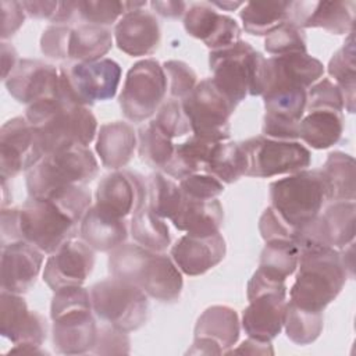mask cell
<instances>
[{"label":"cell","mask_w":356,"mask_h":356,"mask_svg":"<svg viewBox=\"0 0 356 356\" xmlns=\"http://www.w3.org/2000/svg\"><path fill=\"white\" fill-rule=\"evenodd\" d=\"M99 172L93 152L75 146L46 154L26 171L28 195L50 200L72 218H81L92 204V193L86 188Z\"/></svg>","instance_id":"6da1fadb"},{"label":"cell","mask_w":356,"mask_h":356,"mask_svg":"<svg viewBox=\"0 0 356 356\" xmlns=\"http://www.w3.org/2000/svg\"><path fill=\"white\" fill-rule=\"evenodd\" d=\"M25 118L36 131L44 156L75 146L88 147L97 134V120L89 107L57 96L29 104Z\"/></svg>","instance_id":"7a4b0ae2"},{"label":"cell","mask_w":356,"mask_h":356,"mask_svg":"<svg viewBox=\"0 0 356 356\" xmlns=\"http://www.w3.org/2000/svg\"><path fill=\"white\" fill-rule=\"evenodd\" d=\"M108 271L111 277L139 286L160 302H175L184 286L181 270L170 256L138 243H122L110 250Z\"/></svg>","instance_id":"3957f363"},{"label":"cell","mask_w":356,"mask_h":356,"mask_svg":"<svg viewBox=\"0 0 356 356\" xmlns=\"http://www.w3.org/2000/svg\"><path fill=\"white\" fill-rule=\"evenodd\" d=\"M348 278L349 273L339 249H300L298 273L289 289L288 303L307 312L323 313L339 295Z\"/></svg>","instance_id":"277c9868"},{"label":"cell","mask_w":356,"mask_h":356,"mask_svg":"<svg viewBox=\"0 0 356 356\" xmlns=\"http://www.w3.org/2000/svg\"><path fill=\"white\" fill-rule=\"evenodd\" d=\"M264 65L266 57L245 40L209 54V68L214 85L235 106L248 95H263Z\"/></svg>","instance_id":"5b68a950"},{"label":"cell","mask_w":356,"mask_h":356,"mask_svg":"<svg viewBox=\"0 0 356 356\" xmlns=\"http://www.w3.org/2000/svg\"><path fill=\"white\" fill-rule=\"evenodd\" d=\"M268 192L270 206L296 234L330 202L328 188L320 168H306L277 179L270 184Z\"/></svg>","instance_id":"8992f818"},{"label":"cell","mask_w":356,"mask_h":356,"mask_svg":"<svg viewBox=\"0 0 356 356\" xmlns=\"http://www.w3.org/2000/svg\"><path fill=\"white\" fill-rule=\"evenodd\" d=\"M120 81L121 67L111 58L63 64L58 68L57 97L89 107L113 99Z\"/></svg>","instance_id":"52a82bcc"},{"label":"cell","mask_w":356,"mask_h":356,"mask_svg":"<svg viewBox=\"0 0 356 356\" xmlns=\"http://www.w3.org/2000/svg\"><path fill=\"white\" fill-rule=\"evenodd\" d=\"M89 293L96 317L118 330L136 331L149 318L147 295L128 281L107 278L93 284Z\"/></svg>","instance_id":"ba28073f"},{"label":"cell","mask_w":356,"mask_h":356,"mask_svg":"<svg viewBox=\"0 0 356 356\" xmlns=\"http://www.w3.org/2000/svg\"><path fill=\"white\" fill-rule=\"evenodd\" d=\"M19 239L44 254L54 253L78 234V222L50 200L28 197L18 207Z\"/></svg>","instance_id":"9c48e42d"},{"label":"cell","mask_w":356,"mask_h":356,"mask_svg":"<svg viewBox=\"0 0 356 356\" xmlns=\"http://www.w3.org/2000/svg\"><path fill=\"white\" fill-rule=\"evenodd\" d=\"M165 93L167 78L163 65L154 58H145L128 70L118 103L127 120L143 122L157 113Z\"/></svg>","instance_id":"30bf717a"},{"label":"cell","mask_w":356,"mask_h":356,"mask_svg":"<svg viewBox=\"0 0 356 356\" xmlns=\"http://www.w3.org/2000/svg\"><path fill=\"white\" fill-rule=\"evenodd\" d=\"M181 103L193 135L211 142L229 139V118L236 106L214 85L211 78L197 82Z\"/></svg>","instance_id":"8fae6325"},{"label":"cell","mask_w":356,"mask_h":356,"mask_svg":"<svg viewBox=\"0 0 356 356\" xmlns=\"http://www.w3.org/2000/svg\"><path fill=\"white\" fill-rule=\"evenodd\" d=\"M248 156V177L270 178L306 170L312 163L310 150L298 140H280L264 135L242 140Z\"/></svg>","instance_id":"7c38bea8"},{"label":"cell","mask_w":356,"mask_h":356,"mask_svg":"<svg viewBox=\"0 0 356 356\" xmlns=\"http://www.w3.org/2000/svg\"><path fill=\"white\" fill-rule=\"evenodd\" d=\"M355 211V200L332 202L298 231L295 243L299 250L306 248L342 249L353 242Z\"/></svg>","instance_id":"4fadbf2b"},{"label":"cell","mask_w":356,"mask_h":356,"mask_svg":"<svg viewBox=\"0 0 356 356\" xmlns=\"http://www.w3.org/2000/svg\"><path fill=\"white\" fill-rule=\"evenodd\" d=\"M44 157L36 131L25 117H14L0 128V174L8 181L29 171Z\"/></svg>","instance_id":"5bb4252c"},{"label":"cell","mask_w":356,"mask_h":356,"mask_svg":"<svg viewBox=\"0 0 356 356\" xmlns=\"http://www.w3.org/2000/svg\"><path fill=\"white\" fill-rule=\"evenodd\" d=\"M147 204V184L143 175L115 170L104 175L96 189L95 206L114 217L127 218Z\"/></svg>","instance_id":"9a60e30c"},{"label":"cell","mask_w":356,"mask_h":356,"mask_svg":"<svg viewBox=\"0 0 356 356\" xmlns=\"http://www.w3.org/2000/svg\"><path fill=\"white\" fill-rule=\"evenodd\" d=\"M241 323L235 309L222 305L207 307L197 318L188 353L225 355L239 339Z\"/></svg>","instance_id":"2e32d148"},{"label":"cell","mask_w":356,"mask_h":356,"mask_svg":"<svg viewBox=\"0 0 356 356\" xmlns=\"http://www.w3.org/2000/svg\"><path fill=\"white\" fill-rule=\"evenodd\" d=\"M306 89H274L263 95V135L280 140L299 139V122L306 113Z\"/></svg>","instance_id":"e0dca14e"},{"label":"cell","mask_w":356,"mask_h":356,"mask_svg":"<svg viewBox=\"0 0 356 356\" xmlns=\"http://www.w3.org/2000/svg\"><path fill=\"white\" fill-rule=\"evenodd\" d=\"M0 334L14 345L42 346L47 338V323L40 313L28 309L21 295L1 291Z\"/></svg>","instance_id":"ac0fdd59"},{"label":"cell","mask_w":356,"mask_h":356,"mask_svg":"<svg viewBox=\"0 0 356 356\" xmlns=\"http://www.w3.org/2000/svg\"><path fill=\"white\" fill-rule=\"evenodd\" d=\"M95 266V250L82 239H71L49 256L43 270V281L51 291L82 285Z\"/></svg>","instance_id":"d6986e66"},{"label":"cell","mask_w":356,"mask_h":356,"mask_svg":"<svg viewBox=\"0 0 356 356\" xmlns=\"http://www.w3.org/2000/svg\"><path fill=\"white\" fill-rule=\"evenodd\" d=\"M324 74V65L307 53L266 58L263 95L274 89H309ZM261 95V96H263Z\"/></svg>","instance_id":"ffe728a7"},{"label":"cell","mask_w":356,"mask_h":356,"mask_svg":"<svg viewBox=\"0 0 356 356\" xmlns=\"http://www.w3.org/2000/svg\"><path fill=\"white\" fill-rule=\"evenodd\" d=\"M186 33L202 40L211 51L225 49L241 40V26L229 15L220 14L207 3H195L184 14Z\"/></svg>","instance_id":"44dd1931"},{"label":"cell","mask_w":356,"mask_h":356,"mask_svg":"<svg viewBox=\"0 0 356 356\" xmlns=\"http://www.w3.org/2000/svg\"><path fill=\"white\" fill-rule=\"evenodd\" d=\"M4 83L8 93L17 102L29 106L57 96L58 70L40 60L22 58Z\"/></svg>","instance_id":"7402d4cb"},{"label":"cell","mask_w":356,"mask_h":356,"mask_svg":"<svg viewBox=\"0 0 356 356\" xmlns=\"http://www.w3.org/2000/svg\"><path fill=\"white\" fill-rule=\"evenodd\" d=\"M43 252L25 241L1 246V291L25 293L36 282L42 270Z\"/></svg>","instance_id":"603a6c76"},{"label":"cell","mask_w":356,"mask_h":356,"mask_svg":"<svg viewBox=\"0 0 356 356\" xmlns=\"http://www.w3.org/2000/svg\"><path fill=\"white\" fill-rule=\"evenodd\" d=\"M225 253L227 243L220 232L206 236L185 234L171 248V259L181 273L191 277L216 267L224 260Z\"/></svg>","instance_id":"cb8c5ba5"},{"label":"cell","mask_w":356,"mask_h":356,"mask_svg":"<svg viewBox=\"0 0 356 356\" xmlns=\"http://www.w3.org/2000/svg\"><path fill=\"white\" fill-rule=\"evenodd\" d=\"M114 40L117 47L128 56L153 54L161 40L159 21L143 8L128 11L115 24Z\"/></svg>","instance_id":"d4e9b609"},{"label":"cell","mask_w":356,"mask_h":356,"mask_svg":"<svg viewBox=\"0 0 356 356\" xmlns=\"http://www.w3.org/2000/svg\"><path fill=\"white\" fill-rule=\"evenodd\" d=\"M355 1H293L291 21L303 28H323L334 35L353 31Z\"/></svg>","instance_id":"484cf974"},{"label":"cell","mask_w":356,"mask_h":356,"mask_svg":"<svg viewBox=\"0 0 356 356\" xmlns=\"http://www.w3.org/2000/svg\"><path fill=\"white\" fill-rule=\"evenodd\" d=\"M288 292H267L249 300L242 313V328L248 337L271 342L284 328Z\"/></svg>","instance_id":"4316f807"},{"label":"cell","mask_w":356,"mask_h":356,"mask_svg":"<svg viewBox=\"0 0 356 356\" xmlns=\"http://www.w3.org/2000/svg\"><path fill=\"white\" fill-rule=\"evenodd\" d=\"M93 314V309H78L51 318L54 349L63 355L90 352L97 337V324Z\"/></svg>","instance_id":"83f0119b"},{"label":"cell","mask_w":356,"mask_h":356,"mask_svg":"<svg viewBox=\"0 0 356 356\" xmlns=\"http://www.w3.org/2000/svg\"><path fill=\"white\" fill-rule=\"evenodd\" d=\"M78 234L93 250L110 252L125 242L128 225L125 218L114 217L92 204L79 221Z\"/></svg>","instance_id":"f1b7e54d"},{"label":"cell","mask_w":356,"mask_h":356,"mask_svg":"<svg viewBox=\"0 0 356 356\" xmlns=\"http://www.w3.org/2000/svg\"><path fill=\"white\" fill-rule=\"evenodd\" d=\"M136 146V132L125 121L106 122L97 131L96 152L106 168L120 170L125 167L132 160Z\"/></svg>","instance_id":"f546056e"},{"label":"cell","mask_w":356,"mask_h":356,"mask_svg":"<svg viewBox=\"0 0 356 356\" xmlns=\"http://www.w3.org/2000/svg\"><path fill=\"white\" fill-rule=\"evenodd\" d=\"M224 221V209L218 199L195 200L184 195V203L178 214L171 220L172 225L191 235H213L220 232Z\"/></svg>","instance_id":"4dcf8cb0"},{"label":"cell","mask_w":356,"mask_h":356,"mask_svg":"<svg viewBox=\"0 0 356 356\" xmlns=\"http://www.w3.org/2000/svg\"><path fill=\"white\" fill-rule=\"evenodd\" d=\"M299 138L313 149L337 145L343 134V115L334 110L307 111L299 122Z\"/></svg>","instance_id":"1f68e13d"},{"label":"cell","mask_w":356,"mask_h":356,"mask_svg":"<svg viewBox=\"0 0 356 356\" xmlns=\"http://www.w3.org/2000/svg\"><path fill=\"white\" fill-rule=\"evenodd\" d=\"M113 46V35L107 26L79 24L71 28L68 40V60L92 63L102 60Z\"/></svg>","instance_id":"d6a6232c"},{"label":"cell","mask_w":356,"mask_h":356,"mask_svg":"<svg viewBox=\"0 0 356 356\" xmlns=\"http://www.w3.org/2000/svg\"><path fill=\"white\" fill-rule=\"evenodd\" d=\"M293 1H249L239 11L245 32L267 36L284 22L291 21Z\"/></svg>","instance_id":"836d02e7"},{"label":"cell","mask_w":356,"mask_h":356,"mask_svg":"<svg viewBox=\"0 0 356 356\" xmlns=\"http://www.w3.org/2000/svg\"><path fill=\"white\" fill-rule=\"evenodd\" d=\"M216 143L218 142L206 140L196 135L189 136L182 143L175 145L174 154L163 168V172L179 181L191 174L203 172Z\"/></svg>","instance_id":"e575fe53"},{"label":"cell","mask_w":356,"mask_h":356,"mask_svg":"<svg viewBox=\"0 0 356 356\" xmlns=\"http://www.w3.org/2000/svg\"><path fill=\"white\" fill-rule=\"evenodd\" d=\"M328 188L330 202H352L356 196L355 159L343 152H331L320 168Z\"/></svg>","instance_id":"d590c367"},{"label":"cell","mask_w":356,"mask_h":356,"mask_svg":"<svg viewBox=\"0 0 356 356\" xmlns=\"http://www.w3.org/2000/svg\"><path fill=\"white\" fill-rule=\"evenodd\" d=\"M203 172L216 177L222 184H234L248 172V156L241 142L216 143Z\"/></svg>","instance_id":"8d00e7d4"},{"label":"cell","mask_w":356,"mask_h":356,"mask_svg":"<svg viewBox=\"0 0 356 356\" xmlns=\"http://www.w3.org/2000/svg\"><path fill=\"white\" fill-rule=\"evenodd\" d=\"M328 74L335 79V85L343 96V107L348 113H355V89H356V61L353 31L345 39L343 44L332 54L327 65Z\"/></svg>","instance_id":"74e56055"},{"label":"cell","mask_w":356,"mask_h":356,"mask_svg":"<svg viewBox=\"0 0 356 356\" xmlns=\"http://www.w3.org/2000/svg\"><path fill=\"white\" fill-rule=\"evenodd\" d=\"M299 263V248L293 241L275 239L266 242L261 253L259 268L266 275L284 281L292 275Z\"/></svg>","instance_id":"f35d334b"},{"label":"cell","mask_w":356,"mask_h":356,"mask_svg":"<svg viewBox=\"0 0 356 356\" xmlns=\"http://www.w3.org/2000/svg\"><path fill=\"white\" fill-rule=\"evenodd\" d=\"M129 229L134 241L152 252L161 253L171 243L167 224L163 218L156 216L147 204L131 216Z\"/></svg>","instance_id":"ab89813d"},{"label":"cell","mask_w":356,"mask_h":356,"mask_svg":"<svg viewBox=\"0 0 356 356\" xmlns=\"http://www.w3.org/2000/svg\"><path fill=\"white\" fill-rule=\"evenodd\" d=\"M146 184L149 209L160 218L172 220L184 203V193L179 185L160 171L152 172L146 178Z\"/></svg>","instance_id":"60d3db41"},{"label":"cell","mask_w":356,"mask_h":356,"mask_svg":"<svg viewBox=\"0 0 356 356\" xmlns=\"http://www.w3.org/2000/svg\"><path fill=\"white\" fill-rule=\"evenodd\" d=\"M138 153L143 163L156 170H163L171 160L175 145L150 120L138 129Z\"/></svg>","instance_id":"b9f144b4"},{"label":"cell","mask_w":356,"mask_h":356,"mask_svg":"<svg viewBox=\"0 0 356 356\" xmlns=\"http://www.w3.org/2000/svg\"><path fill=\"white\" fill-rule=\"evenodd\" d=\"M146 1H118V0H97L76 1V15L85 24L108 26L114 24L128 11L145 7Z\"/></svg>","instance_id":"7bdbcfd3"},{"label":"cell","mask_w":356,"mask_h":356,"mask_svg":"<svg viewBox=\"0 0 356 356\" xmlns=\"http://www.w3.org/2000/svg\"><path fill=\"white\" fill-rule=\"evenodd\" d=\"M324 325L323 313H313L299 309L291 303L286 305L284 328L289 341L296 345H309L314 342Z\"/></svg>","instance_id":"ee69618b"},{"label":"cell","mask_w":356,"mask_h":356,"mask_svg":"<svg viewBox=\"0 0 356 356\" xmlns=\"http://www.w3.org/2000/svg\"><path fill=\"white\" fill-rule=\"evenodd\" d=\"M264 49L273 56L307 53L306 35L300 26L288 21L266 36Z\"/></svg>","instance_id":"f6af8a7d"},{"label":"cell","mask_w":356,"mask_h":356,"mask_svg":"<svg viewBox=\"0 0 356 356\" xmlns=\"http://www.w3.org/2000/svg\"><path fill=\"white\" fill-rule=\"evenodd\" d=\"M165 78L167 90L175 100L182 102L197 85L196 72L181 60H168L161 64Z\"/></svg>","instance_id":"bcb514c9"},{"label":"cell","mask_w":356,"mask_h":356,"mask_svg":"<svg viewBox=\"0 0 356 356\" xmlns=\"http://www.w3.org/2000/svg\"><path fill=\"white\" fill-rule=\"evenodd\" d=\"M152 121L171 139L192 132L188 117L182 110V103L175 99L163 103Z\"/></svg>","instance_id":"7dc6e473"},{"label":"cell","mask_w":356,"mask_h":356,"mask_svg":"<svg viewBox=\"0 0 356 356\" xmlns=\"http://www.w3.org/2000/svg\"><path fill=\"white\" fill-rule=\"evenodd\" d=\"M343 96L341 89L328 78L313 83L306 93V111L334 110L343 111Z\"/></svg>","instance_id":"c3c4849f"},{"label":"cell","mask_w":356,"mask_h":356,"mask_svg":"<svg viewBox=\"0 0 356 356\" xmlns=\"http://www.w3.org/2000/svg\"><path fill=\"white\" fill-rule=\"evenodd\" d=\"M182 193L195 200L217 199L224 192V184L207 172H195L179 181Z\"/></svg>","instance_id":"681fc988"},{"label":"cell","mask_w":356,"mask_h":356,"mask_svg":"<svg viewBox=\"0 0 356 356\" xmlns=\"http://www.w3.org/2000/svg\"><path fill=\"white\" fill-rule=\"evenodd\" d=\"M131 352V339L127 331L110 324L97 327V337L90 353L93 355H127Z\"/></svg>","instance_id":"f907efd6"},{"label":"cell","mask_w":356,"mask_h":356,"mask_svg":"<svg viewBox=\"0 0 356 356\" xmlns=\"http://www.w3.org/2000/svg\"><path fill=\"white\" fill-rule=\"evenodd\" d=\"M71 25H50L40 36V50L56 60H68V40Z\"/></svg>","instance_id":"816d5d0a"},{"label":"cell","mask_w":356,"mask_h":356,"mask_svg":"<svg viewBox=\"0 0 356 356\" xmlns=\"http://www.w3.org/2000/svg\"><path fill=\"white\" fill-rule=\"evenodd\" d=\"M259 231H260L261 238L266 242L275 241V239H288V241L295 242V238H296V231L293 228H291L274 211V209L271 206H268L260 216Z\"/></svg>","instance_id":"f5cc1de1"},{"label":"cell","mask_w":356,"mask_h":356,"mask_svg":"<svg viewBox=\"0 0 356 356\" xmlns=\"http://www.w3.org/2000/svg\"><path fill=\"white\" fill-rule=\"evenodd\" d=\"M0 10H1V39L6 42V39L11 38L22 25L25 21V8L22 6V1H0Z\"/></svg>","instance_id":"db71d44e"},{"label":"cell","mask_w":356,"mask_h":356,"mask_svg":"<svg viewBox=\"0 0 356 356\" xmlns=\"http://www.w3.org/2000/svg\"><path fill=\"white\" fill-rule=\"evenodd\" d=\"M1 246L11 242L21 241L18 231V209L15 207H1Z\"/></svg>","instance_id":"11a10c76"},{"label":"cell","mask_w":356,"mask_h":356,"mask_svg":"<svg viewBox=\"0 0 356 356\" xmlns=\"http://www.w3.org/2000/svg\"><path fill=\"white\" fill-rule=\"evenodd\" d=\"M22 6L28 17L35 19H49L53 22L58 13L60 1H22Z\"/></svg>","instance_id":"9f6ffc18"},{"label":"cell","mask_w":356,"mask_h":356,"mask_svg":"<svg viewBox=\"0 0 356 356\" xmlns=\"http://www.w3.org/2000/svg\"><path fill=\"white\" fill-rule=\"evenodd\" d=\"M150 7L159 15L164 18H174V19L182 17L188 10V4L185 1H172V0H167V1L154 0V1H150Z\"/></svg>","instance_id":"6f0895ef"},{"label":"cell","mask_w":356,"mask_h":356,"mask_svg":"<svg viewBox=\"0 0 356 356\" xmlns=\"http://www.w3.org/2000/svg\"><path fill=\"white\" fill-rule=\"evenodd\" d=\"M232 353H249V355H273L274 349L271 346V342H264V341H257L254 338H248L243 341L236 349H229L225 355H232Z\"/></svg>","instance_id":"680465c9"},{"label":"cell","mask_w":356,"mask_h":356,"mask_svg":"<svg viewBox=\"0 0 356 356\" xmlns=\"http://www.w3.org/2000/svg\"><path fill=\"white\" fill-rule=\"evenodd\" d=\"M18 54L17 50L7 42H1V67H3V81L7 79V76L13 72V70L18 64Z\"/></svg>","instance_id":"91938a15"},{"label":"cell","mask_w":356,"mask_h":356,"mask_svg":"<svg viewBox=\"0 0 356 356\" xmlns=\"http://www.w3.org/2000/svg\"><path fill=\"white\" fill-rule=\"evenodd\" d=\"M10 353H29V355H43L46 350L40 349V346H32V345H14V348L10 349Z\"/></svg>","instance_id":"94428289"},{"label":"cell","mask_w":356,"mask_h":356,"mask_svg":"<svg viewBox=\"0 0 356 356\" xmlns=\"http://www.w3.org/2000/svg\"><path fill=\"white\" fill-rule=\"evenodd\" d=\"M213 7H218V8H222V10H227V11H234L236 10L238 7L243 6L245 3L242 1H209Z\"/></svg>","instance_id":"6125c7cd"}]
</instances>
